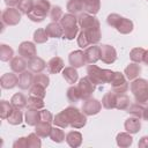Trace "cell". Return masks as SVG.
<instances>
[{"instance_id":"6da1fadb","label":"cell","mask_w":148,"mask_h":148,"mask_svg":"<svg viewBox=\"0 0 148 148\" xmlns=\"http://www.w3.org/2000/svg\"><path fill=\"white\" fill-rule=\"evenodd\" d=\"M77 23L90 45L97 44L101 40V37H102L101 23L97 20V17H95L94 15L87 12L80 13V15L77 16Z\"/></svg>"},{"instance_id":"7a4b0ae2","label":"cell","mask_w":148,"mask_h":148,"mask_svg":"<svg viewBox=\"0 0 148 148\" xmlns=\"http://www.w3.org/2000/svg\"><path fill=\"white\" fill-rule=\"evenodd\" d=\"M114 72L111 69L101 68L95 64H90L87 67V76L97 86L103 83H110L113 79Z\"/></svg>"},{"instance_id":"3957f363","label":"cell","mask_w":148,"mask_h":148,"mask_svg":"<svg viewBox=\"0 0 148 148\" xmlns=\"http://www.w3.org/2000/svg\"><path fill=\"white\" fill-rule=\"evenodd\" d=\"M62 30H64V35L62 38L64 39H74V37H76L77 32H79V23H77V17L74 14L67 13L64 14L61 20L59 21Z\"/></svg>"},{"instance_id":"277c9868","label":"cell","mask_w":148,"mask_h":148,"mask_svg":"<svg viewBox=\"0 0 148 148\" xmlns=\"http://www.w3.org/2000/svg\"><path fill=\"white\" fill-rule=\"evenodd\" d=\"M106 22L110 27H113L118 32H120L123 35H127V34L132 32L134 29V24L130 18L123 17L117 13H112V14L108 15Z\"/></svg>"},{"instance_id":"5b68a950","label":"cell","mask_w":148,"mask_h":148,"mask_svg":"<svg viewBox=\"0 0 148 148\" xmlns=\"http://www.w3.org/2000/svg\"><path fill=\"white\" fill-rule=\"evenodd\" d=\"M34 8L27 14L28 18L32 22H42L44 18L50 14L51 10V3L50 0H34Z\"/></svg>"},{"instance_id":"8992f818","label":"cell","mask_w":148,"mask_h":148,"mask_svg":"<svg viewBox=\"0 0 148 148\" xmlns=\"http://www.w3.org/2000/svg\"><path fill=\"white\" fill-rule=\"evenodd\" d=\"M130 89L135 98V102L146 104L148 103V81L145 79H135L131 82Z\"/></svg>"},{"instance_id":"52a82bcc","label":"cell","mask_w":148,"mask_h":148,"mask_svg":"<svg viewBox=\"0 0 148 148\" xmlns=\"http://www.w3.org/2000/svg\"><path fill=\"white\" fill-rule=\"evenodd\" d=\"M67 117V120L69 123V126L73 128H82L87 124V117L86 114L80 111L75 106H68L65 110H62Z\"/></svg>"},{"instance_id":"ba28073f","label":"cell","mask_w":148,"mask_h":148,"mask_svg":"<svg viewBox=\"0 0 148 148\" xmlns=\"http://www.w3.org/2000/svg\"><path fill=\"white\" fill-rule=\"evenodd\" d=\"M110 83H111L112 91H114L117 95L125 94L128 90V87H130L125 74L121 73V72H114L113 79H112V81Z\"/></svg>"},{"instance_id":"9c48e42d","label":"cell","mask_w":148,"mask_h":148,"mask_svg":"<svg viewBox=\"0 0 148 148\" xmlns=\"http://www.w3.org/2000/svg\"><path fill=\"white\" fill-rule=\"evenodd\" d=\"M21 12L15 7H7L1 13V22L5 25H16L21 21Z\"/></svg>"},{"instance_id":"30bf717a","label":"cell","mask_w":148,"mask_h":148,"mask_svg":"<svg viewBox=\"0 0 148 148\" xmlns=\"http://www.w3.org/2000/svg\"><path fill=\"white\" fill-rule=\"evenodd\" d=\"M77 88H79V91H80V95H81V99L84 101V99L91 97L92 92L95 91L96 84L88 76H84V77L79 80Z\"/></svg>"},{"instance_id":"8fae6325","label":"cell","mask_w":148,"mask_h":148,"mask_svg":"<svg viewBox=\"0 0 148 148\" xmlns=\"http://www.w3.org/2000/svg\"><path fill=\"white\" fill-rule=\"evenodd\" d=\"M102 110V102H99L96 98H87L83 101L82 103V112L86 116H94L99 113V111Z\"/></svg>"},{"instance_id":"7c38bea8","label":"cell","mask_w":148,"mask_h":148,"mask_svg":"<svg viewBox=\"0 0 148 148\" xmlns=\"http://www.w3.org/2000/svg\"><path fill=\"white\" fill-rule=\"evenodd\" d=\"M17 51H18V54L21 57H23L24 59H27V60H30V59H32L34 57L37 56V49H36L35 43L29 42V40L22 42L18 45Z\"/></svg>"},{"instance_id":"4fadbf2b","label":"cell","mask_w":148,"mask_h":148,"mask_svg":"<svg viewBox=\"0 0 148 148\" xmlns=\"http://www.w3.org/2000/svg\"><path fill=\"white\" fill-rule=\"evenodd\" d=\"M101 60L104 64H113L117 60V51L113 46L108 44L101 45Z\"/></svg>"},{"instance_id":"5bb4252c","label":"cell","mask_w":148,"mask_h":148,"mask_svg":"<svg viewBox=\"0 0 148 148\" xmlns=\"http://www.w3.org/2000/svg\"><path fill=\"white\" fill-rule=\"evenodd\" d=\"M84 56L87 64H96L101 59V45H89L84 50Z\"/></svg>"},{"instance_id":"9a60e30c","label":"cell","mask_w":148,"mask_h":148,"mask_svg":"<svg viewBox=\"0 0 148 148\" xmlns=\"http://www.w3.org/2000/svg\"><path fill=\"white\" fill-rule=\"evenodd\" d=\"M68 61H69V65L73 66V67H75V68L82 67L83 65L87 64L84 51H82V50H75V51L71 52L69 56H68Z\"/></svg>"},{"instance_id":"2e32d148","label":"cell","mask_w":148,"mask_h":148,"mask_svg":"<svg viewBox=\"0 0 148 148\" xmlns=\"http://www.w3.org/2000/svg\"><path fill=\"white\" fill-rule=\"evenodd\" d=\"M17 83H18V76L15 74V72L5 73L0 77V84L3 89H13L14 87L17 86Z\"/></svg>"},{"instance_id":"e0dca14e","label":"cell","mask_w":148,"mask_h":148,"mask_svg":"<svg viewBox=\"0 0 148 148\" xmlns=\"http://www.w3.org/2000/svg\"><path fill=\"white\" fill-rule=\"evenodd\" d=\"M34 77L35 75L32 74V72H28V71H24L22 73H20L18 75V88L22 89V90H25V89H30V87L34 84Z\"/></svg>"},{"instance_id":"ac0fdd59","label":"cell","mask_w":148,"mask_h":148,"mask_svg":"<svg viewBox=\"0 0 148 148\" xmlns=\"http://www.w3.org/2000/svg\"><path fill=\"white\" fill-rule=\"evenodd\" d=\"M28 67L32 73H42L47 67V64L44 61V59L36 56L32 59L28 60Z\"/></svg>"},{"instance_id":"d6986e66","label":"cell","mask_w":148,"mask_h":148,"mask_svg":"<svg viewBox=\"0 0 148 148\" xmlns=\"http://www.w3.org/2000/svg\"><path fill=\"white\" fill-rule=\"evenodd\" d=\"M9 65H10L12 71L15 72V73H18V74L22 73V72H24V71L27 69V67H28L27 59H24V58L21 57V56H18V57H14V58L10 60Z\"/></svg>"},{"instance_id":"ffe728a7","label":"cell","mask_w":148,"mask_h":148,"mask_svg":"<svg viewBox=\"0 0 148 148\" xmlns=\"http://www.w3.org/2000/svg\"><path fill=\"white\" fill-rule=\"evenodd\" d=\"M65 68L64 60L60 57H53L47 61V71L50 74H57Z\"/></svg>"},{"instance_id":"44dd1931","label":"cell","mask_w":148,"mask_h":148,"mask_svg":"<svg viewBox=\"0 0 148 148\" xmlns=\"http://www.w3.org/2000/svg\"><path fill=\"white\" fill-rule=\"evenodd\" d=\"M124 127H125L126 132H128L131 134H135L141 130V121H140L139 118L132 116V117H130L125 120Z\"/></svg>"},{"instance_id":"7402d4cb","label":"cell","mask_w":148,"mask_h":148,"mask_svg":"<svg viewBox=\"0 0 148 148\" xmlns=\"http://www.w3.org/2000/svg\"><path fill=\"white\" fill-rule=\"evenodd\" d=\"M45 30L49 35V37L51 38H62V35H64V30L60 25V23L58 22H51L49 23L46 27H45Z\"/></svg>"},{"instance_id":"603a6c76","label":"cell","mask_w":148,"mask_h":148,"mask_svg":"<svg viewBox=\"0 0 148 148\" xmlns=\"http://www.w3.org/2000/svg\"><path fill=\"white\" fill-rule=\"evenodd\" d=\"M140 73H141V67H140V65L136 64V62H131V64H128V65L126 66V68L124 69V74H125L126 79H128V80H131V81L135 80V79L140 75Z\"/></svg>"},{"instance_id":"cb8c5ba5","label":"cell","mask_w":148,"mask_h":148,"mask_svg":"<svg viewBox=\"0 0 148 148\" xmlns=\"http://www.w3.org/2000/svg\"><path fill=\"white\" fill-rule=\"evenodd\" d=\"M24 121H25L29 126H36V125L40 121V118H39V110L28 108V110L25 111V114H24Z\"/></svg>"},{"instance_id":"d4e9b609","label":"cell","mask_w":148,"mask_h":148,"mask_svg":"<svg viewBox=\"0 0 148 148\" xmlns=\"http://www.w3.org/2000/svg\"><path fill=\"white\" fill-rule=\"evenodd\" d=\"M66 142L69 147H80L82 143V134L77 131H71L66 134Z\"/></svg>"},{"instance_id":"484cf974","label":"cell","mask_w":148,"mask_h":148,"mask_svg":"<svg viewBox=\"0 0 148 148\" xmlns=\"http://www.w3.org/2000/svg\"><path fill=\"white\" fill-rule=\"evenodd\" d=\"M117 94L112 90H110L109 92L104 94L103 98H102V106L108 109V110H111V109H114L116 108V104H117Z\"/></svg>"},{"instance_id":"4316f807","label":"cell","mask_w":148,"mask_h":148,"mask_svg":"<svg viewBox=\"0 0 148 148\" xmlns=\"http://www.w3.org/2000/svg\"><path fill=\"white\" fill-rule=\"evenodd\" d=\"M62 77L69 83V84H74L76 83V81L79 80V73L76 71L75 67L69 66V67H65L62 69Z\"/></svg>"},{"instance_id":"83f0119b","label":"cell","mask_w":148,"mask_h":148,"mask_svg":"<svg viewBox=\"0 0 148 148\" xmlns=\"http://www.w3.org/2000/svg\"><path fill=\"white\" fill-rule=\"evenodd\" d=\"M116 141H117V145L119 147L126 148V147H130L133 143V138H132L131 133H128V132H120V133L117 134Z\"/></svg>"},{"instance_id":"f1b7e54d","label":"cell","mask_w":148,"mask_h":148,"mask_svg":"<svg viewBox=\"0 0 148 148\" xmlns=\"http://www.w3.org/2000/svg\"><path fill=\"white\" fill-rule=\"evenodd\" d=\"M101 9V0H83V10L95 15Z\"/></svg>"},{"instance_id":"f546056e","label":"cell","mask_w":148,"mask_h":148,"mask_svg":"<svg viewBox=\"0 0 148 148\" xmlns=\"http://www.w3.org/2000/svg\"><path fill=\"white\" fill-rule=\"evenodd\" d=\"M51 130H52V126H51V123H49V121H39V123L35 126V132H36L40 138L50 136Z\"/></svg>"},{"instance_id":"4dcf8cb0","label":"cell","mask_w":148,"mask_h":148,"mask_svg":"<svg viewBox=\"0 0 148 148\" xmlns=\"http://www.w3.org/2000/svg\"><path fill=\"white\" fill-rule=\"evenodd\" d=\"M10 103L14 108L16 109H23L28 105V98L22 94V92H16L13 95V97L10 98Z\"/></svg>"},{"instance_id":"1f68e13d","label":"cell","mask_w":148,"mask_h":148,"mask_svg":"<svg viewBox=\"0 0 148 148\" xmlns=\"http://www.w3.org/2000/svg\"><path fill=\"white\" fill-rule=\"evenodd\" d=\"M66 8L71 14H80L83 10V0H68Z\"/></svg>"},{"instance_id":"d6a6232c","label":"cell","mask_w":148,"mask_h":148,"mask_svg":"<svg viewBox=\"0 0 148 148\" xmlns=\"http://www.w3.org/2000/svg\"><path fill=\"white\" fill-rule=\"evenodd\" d=\"M143 111H145L143 104L138 103V102L134 103V104H131L130 108L126 110V112H127L128 114H131V116H133V117H136V118H139V119H142V117H143Z\"/></svg>"},{"instance_id":"836d02e7","label":"cell","mask_w":148,"mask_h":148,"mask_svg":"<svg viewBox=\"0 0 148 148\" xmlns=\"http://www.w3.org/2000/svg\"><path fill=\"white\" fill-rule=\"evenodd\" d=\"M50 139H51L53 142L60 143V142H62L64 140H66V135H65V132L61 130V127L54 126V127H52V130H51Z\"/></svg>"},{"instance_id":"e575fe53","label":"cell","mask_w":148,"mask_h":148,"mask_svg":"<svg viewBox=\"0 0 148 148\" xmlns=\"http://www.w3.org/2000/svg\"><path fill=\"white\" fill-rule=\"evenodd\" d=\"M145 53H146V50L145 49H142V47H134L130 52V58H131V60L133 62L140 64V62H143Z\"/></svg>"},{"instance_id":"d590c367","label":"cell","mask_w":148,"mask_h":148,"mask_svg":"<svg viewBox=\"0 0 148 148\" xmlns=\"http://www.w3.org/2000/svg\"><path fill=\"white\" fill-rule=\"evenodd\" d=\"M131 105V99L126 94H120L117 96V104H116V109L121 110V111H126Z\"/></svg>"},{"instance_id":"8d00e7d4","label":"cell","mask_w":148,"mask_h":148,"mask_svg":"<svg viewBox=\"0 0 148 148\" xmlns=\"http://www.w3.org/2000/svg\"><path fill=\"white\" fill-rule=\"evenodd\" d=\"M14 58V51L10 46L6 44L0 45V59L1 61H10Z\"/></svg>"},{"instance_id":"74e56055","label":"cell","mask_w":148,"mask_h":148,"mask_svg":"<svg viewBox=\"0 0 148 148\" xmlns=\"http://www.w3.org/2000/svg\"><path fill=\"white\" fill-rule=\"evenodd\" d=\"M22 120H23L22 111H21V109H16V108H14V110L12 111L9 117L7 118V121L10 125H20L22 123Z\"/></svg>"},{"instance_id":"f35d334b","label":"cell","mask_w":148,"mask_h":148,"mask_svg":"<svg viewBox=\"0 0 148 148\" xmlns=\"http://www.w3.org/2000/svg\"><path fill=\"white\" fill-rule=\"evenodd\" d=\"M67 99L71 102V103H77L80 99H81V95H80V91H79V88L77 86H72L67 89Z\"/></svg>"},{"instance_id":"ab89813d","label":"cell","mask_w":148,"mask_h":148,"mask_svg":"<svg viewBox=\"0 0 148 148\" xmlns=\"http://www.w3.org/2000/svg\"><path fill=\"white\" fill-rule=\"evenodd\" d=\"M13 110H14V106L12 105V103H9L5 99H2L0 102V117L2 119H7Z\"/></svg>"},{"instance_id":"60d3db41","label":"cell","mask_w":148,"mask_h":148,"mask_svg":"<svg viewBox=\"0 0 148 148\" xmlns=\"http://www.w3.org/2000/svg\"><path fill=\"white\" fill-rule=\"evenodd\" d=\"M49 38L50 37H49L46 30L43 28H39V29L35 30V32H34V42L36 44H43V43L47 42Z\"/></svg>"},{"instance_id":"b9f144b4","label":"cell","mask_w":148,"mask_h":148,"mask_svg":"<svg viewBox=\"0 0 148 148\" xmlns=\"http://www.w3.org/2000/svg\"><path fill=\"white\" fill-rule=\"evenodd\" d=\"M53 124H54V126H58V127H61V128H66V127L69 126V123H68L67 117H66L64 111L56 114V117L53 118Z\"/></svg>"},{"instance_id":"7bdbcfd3","label":"cell","mask_w":148,"mask_h":148,"mask_svg":"<svg viewBox=\"0 0 148 148\" xmlns=\"http://www.w3.org/2000/svg\"><path fill=\"white\" fill-rule=\"evenodd\" d=\"M46 88L39 86V84H32L29 89V96H34V97H38V98H43L45 97L46 95V91H45Z\"/></svg>"},{"instance_id":"ee69618b","label":"cell","mask_w":148,"mask_h":148,"mask_svg":"<svg viewBox=\"0 0 148 148\" xmlns=\"http://www.w3.org/2000/svg\"><path fill=\"white\" fill-rule=\"evenodd\" d=\"M40 136L35 132V133H30L27 136V141H28V148H40L42 146V141L39 139Z\"/></svg>"},{"instance_id":"f6af8a7d","label":"cell","mask_w":148,"mask_h":148,"mask_svg":"<svg viewBox=\"0 0 148 148\" xmlns=\"http://www.w3.org/2000/svg\"><path fill=\"white\" fill-rule=\"evenodd\" d=\"M34 3H35L34 0H20L16 7L22 14H28L34 8Z\"/></svg>"},{"instance_id":"bcb514c9","label":"cell","mask_w":148,"mask_h":148,"mask_svg":"<svg viewBox=\"0 0 148 148\" xmlns=\"http://www.w3.org/2000/svg\"><path fill=\"white\" fill-rule=\"evenodd\" d=\"M44 105L45 104H44L43 98H38V97H34V96H29L28 97V108L42 110L44 108Z\"/></svg>"},{"instance_id":"7dc6e473","label":"cell","mask_w":148,"mask_h":148,"mask_svg":"<svg viewBox=\"0 0 148 148\" xmlns=\"http://www.w3.org/2000/svg\"><path fill=\"white\" fill-rule=\"evenodd\" d=\"M50 18H51V21L52 22H59L60 20H61V17H62V15H64V13H62V9H61V7L60 6H52L51 7V10H50Z\"/></svg>"},{"instance_id":"c3c4849f","label":"cell","mask_w":148,"mask_h":148,"mask_svg":"<svg viewBox=\"0 0 148 148\" xmlns=\"http://www.w3.org/2000/svg\"><path fill=\"white\" fill-rule=\"evenodd\" d=\"M34 84H39L44 88H46L50 84V77L46 74L43 73H36L34 77Z\"/></svg>"},{"instance_id":"681fc988","label":"cell","mask_w":148,"mask_h":148,"mask_svg":"<svg viewBox=\"0 0 148 148\" xmlns=\"http://www.w3.org/2000/svg\"><path fill=\"white\" fill-rule=\"evenodd\" d=\"M39 118H40V121H49V123H53V116L52 113L46 110V109H43L39 111Z\"/></svg>"},{"instance_id":"f907efd6","label":"cell","mask_w":148,"mask_h":148,"mask_svg":"<svg viewBox=\"0 0 148 148\" xmlns=\"http://www.w3.org/2000/svg\"><path fill=\"white\" fill-rule=\"evenodd\" d=\"M14 148H27L28 147V141H27V136L23 138H18L14 143H13Z\"/></svg>"},{"instance_id":"816d5d0a","label":"cell","mask_w":148,"mask_h":148,"mask_svg":"<svg viewBox=\"0 0 148 148\" xmlns=\"http://www.w3.org/2000/svg\"><path fill=\"white\" fill-rule=\"evenodd\" d=\"M138 147H140V148H148V135H145V136H142L139 140Z\"/></svg>"},{"instance_id":"f5cc1de1","label":"cell","mask_w":148,"mask_h":148,"mask_svg":"<svg viewBox=\"0 0 148 148\" xmlns=\"http://www.w3.org/2000/svg\"><path fill=\"white\" fill-rule=\"evenodd\" d=\"M20 2V0H5V3L7 5V7H15L17 6Z\"/></svg>"},{"instance_id":"db71d44e","label":"cell","mask_w":148,"mask_h":148,"mask_svg":"<svg viewBox=\"0 0 148 148\" xmlns=\"http://www.w3.org/2000/svg\"><path fill=\"white\" fill-rule=\"evenodd\" d=\"M142 119L148 121V106H145V111H143V117H142Z\"/></svg>"},{"instance_id":"11a10c76","label":"cell","mask_w":148,"mask_h":148,"mask_svg":"<svg viewBox=\"0 0 148 148\" xmlns=\"http://www.w3.org/2000/svg\"><path fill=\"white\" fill-rule=\"evenodd\" d=\"M143 62L148 66V50H146V53H145V57H143Z\"/></svg>"}]
</instances>
